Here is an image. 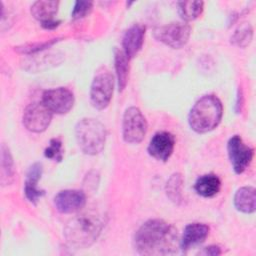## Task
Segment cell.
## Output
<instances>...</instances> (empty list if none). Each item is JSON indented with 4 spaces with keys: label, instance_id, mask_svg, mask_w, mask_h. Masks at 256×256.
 <instances>
[{
    "label": "cell",
    "instance_id": "6da1fadb",
    "mask_svg": "<svg viewBox=\"0 0 256 256\" xmlns=\"http://www.w3.org/2000/svg\"><path fill=\"white\" fill-rule=\"evenodd\" d=\"M136 250L143 255H170L177 253L180 246L177 230L159 219L144 223L135 234Z\"/></svg>",
    "mask_w": 256,
    "mask_h": 256
},
{
    "label": "cell",
    "instance_id": "7a4b0ae2",
    "mask_svg": "<svg viewBox=\"0 0 256 256\" xmlns=\"http://www.w3.org/2000/svg\"><path fill=\"white\" fill-rule=\"evenodd\" d=\"M104 227L103 217L96 213L82 214L68 223L64 236L68 244L76 249L91 246L99 237Z\"/></svg>",
    "mask_w": 256,
    "mask_h": 256
},
{
    "label": "cell",
    "instance_id": "3957f363",
    "mask_svg": "<svg viewBox=\"0 0 256 256\" xmlns=\"http://www.w3.org/2000/svg\"><path fill=\"white\" fill-rule=\"evenodd\" d=\"M222 116L221 101L214 95H206L192 107L189 114V125L197 133H207L220 124Z\"/></svg>",
    "mask_w": 256,
    "mask_h": 256
},
{
    "label": "cell",
    "instance_id": "277c9868",
    "mask_svg": "<svg viewBox=\"0 0 256 256\" xmlns=\"http://www.w3.org/2000/svg\"><path fill=\"white\" fill-rule=\"evenodd\" d=\"M77 143L83 153L97 155L102 152L106 142V128L98 120L82 119L75 128Z\"/></svg>",
    "mask_w": 256,
    "mask_h": 256
},
{
    "label": "cell",
    "instance_id": "5b68a950",
    "mask_svg": "<svg viewBox=\"0 0 256 256\" xmlns=\"http://www.w3.org/2000/svg\"><path fill=\"white\" fill-rule=\"evenodd\" d=\"M147 121L136 107L128 108L123 117V138L130 144L140 143L147 133Z\"/></svg>",
    "mask_w": 256,
    "mask_h": 256
},
{
    "label": "cell",
    "instance_id": "8992f818",
    "mask_svg": "<svg viewBox=\"0 0 256 256\" xmlns=\"http://www.w3.org/2000/svg\"><path fill=\"white\" fill-rule=\"evenodd\" d=\"M191 35V27L184 22H174L155 30V38L164 44L180 49L185 46Z\"/></svg>",
    "mask_w": 256,
    "mask_h": 256
},
{
    "label": "cell",
    "instance_id": "52a82bcc",
    "mask_svg": "<svg viewBox=\"0 0 256 256\" xmlns=\"http://www.w3.org/2000/svg\"><path fill=\"white\" fill-rule=\"evenodd\" d=\"M114 78L109 72H100L92 82L90 99L94 108L103 110L108 107L113 96Z\"/></svg>",
    "mask_w": 256,
    "mask_h": 256
},
{
    "label": "cell",
    "instance_id": "ba28073f",
    "mask_svg": "<svg viewBox=\"0 0 256 256\" xmlns=\"http://www.w3.org/2000/svg\"><path fill=\"white\" fill-rule=\"evenodd\" d=\"M52 120L51 110L42 103L30 104L24 111L23 124L31 132H44Z\"/></svg>",
    "mask_w": 256,
    "mask_h": 256
},
{
    "label": "cell",
    "instance_id": "9c48e42d",
    "mask_svg": "<svg viewBox=\"0 0 256 256\" xmlns=\"http://www.w3.org/2000/svg\"><path fill=\"white\" fill-rule=\"evenodd\" d=\"M228 155L234 171L237 174H241L250 165L254 156V150L244 144L242 139L236 135L228 142Z\"/></svg>",
    "mask_w": 256,
    "mask_h": 256
},
{
    "label": "cell",
    "instance_id": "30bf717a",
    "mask_svg": "<svg viewBox=\"0 0 256 256\" xmlns=\"http://www.w3.org/2000/svg\"><path fill=\"white\" fill-rule=\"evenodd\" d=\"M52 113L66 114L74 106V95L67 88H56L47 90L43 94L42 101Z\"/></svg>",
    "mask_w": 256,
    "mask_h": 256
},
{
    "label": "cell",
    "instance_id": "8fae6325",
    "mask_svg": "<svg viewBox=\"0 0 256 256\" xmlns=\"http://www.w3.org/2000/svg\"><path fill=\"white\" fill-rule=\"evenodd\" d=\"M56 209L64 214L81 210L86 204V195L80 190H65L58 193L54 199Z\"/></svg>",
    "mask_w": 256,
    "mask_h": 256
},
{
    "label": "cell",
    "instance_id": "7c38bea8",
    "mask_svg": "<svg viewBox=\"0 0 256 256\" xmlns=\"http://www.w3.org/2000/svg\"><path fill=\"white\" fill-rule=\"evenodd\" d=\"M175 146V138L171 133L159 132L151 139L148 152L159 161H167L173 153Z\"/></svg>",
    "mask_w": 256,
    "mask_h": 256
},
{
    "label": "cell",
    "instance_id": "4fadbf2b",
    "mask_svg": "<svg viewBox=\"0 0 256 256\" xmlns=\"http://www.w3.org/2000/svg\"><path fill=\"white\" fill-rule=\"evenodd\" d=\"M145 37V27L142 25H133L129 28L123 37V49L128 59L134 58L141 50Z\"/></svg>",
    "mask_w": 256,
    "mask_h": 256
},
{
    "label": "cell",
    "instance_id": "5bb4252c",
    "mask_svg": "<svg viewBox=\"0 0 256 256\" xmlns=\"http://www.w3.org/2000/svg\"><path fill=\"white\" fill-rule=\"evenodd\" d=\"M209 235V227L202 223H193L186 226L182 239L180 241L181 248L186 251L191 247L203 243Z\"/></svg>",
    "mask_w": 256,
    "mask_h": 256
},
{
    "label": "cell",
    "instance_id": "9a60e30c",
    "mask_svg": "<svg viewBox=\"0 0 256 256\" xmlns=\"http://www.w3.org/2000/svg\"><path fill=\"white\" fill-rule=\"evenodd\" d=\"M42 172V165L40 163H35L29 168V171L27 173V178L25 182V195L27 199L33 204H36L38 200L45 194L43 190H40L38 188V182L41 179Z\"/></svg>",
    "mask_w": 256,
    "mask_h": 256
},
{
    "label": "cell",
    "instance_id": "2e32d148",
    "mask_svg": "<svg viewBox=\"0 0 256 256\" xmlns=\"http://www.w3.org/2000/svg\"><path fill=\"white\" fill-rule=\"evenodd\" d=\"M59 8V1L55 0H42L35 2L31 7V13L35 19L41 22L44 26L51 23L54 20V16L57 14Z\"/></svg>",
    "mask_w": 256,
    "mask_h": 256
},
{
    "label": "cell",
    "instance_id": "e0dca14e",
    "mask_svg": "<svg viewBox=\"0 0 256 256\" xmlns=\"http://www.w3.org/2000/svg\"><path fill=\"white\" fill-rule=\"evenodd\" d=\"M234 204L237 210L251 214L256 208V193L253 187H242L240 188L234 197Z\"/></svg>",
    "mask_w": 256,
    "mask_h": 256
},
{
    "label": "cell",
    "instance_id": "ac0fdd59",
    "mask_svg": "<svg viewBox=\"0 0 256 256\" xmlns=\"http://www.w3.org/2000/svg\"><path fill=\"white\" fill-rule=\"evenodd\" d=\"M221 189V181L218 176L214 174H207L201 176L195 183L196 192L205 198L214 197Z\"/></svg>",
    "mask_w": 256,
    "mask_h": 256
},
{
    "label": "cell",
    "instance_id": "d6986e66",
    "mask_svg": "<svg viewBox=\"0 0 256 256\" xmlns=\"http://www.w3.org/2000/svg\"><path fill=\"white\" fill-rule=\"evenodd\" d=\"M115 67L118 78L119 91H123L127 86L129 76V59L123 51H115Z\"/></svg>",
    "mask_w": 256,
    "mask_h": 256
},
{
    "label": "cell",
    "instance_id": "ffe728a7",
    "mask_svg": "<svg viewBox=\"0 0 256 256\" xmlns=\"http://www.w3.org/2000/svg\"><path fill=\"white\" fill-rule=\"evenodd\" d=\"M14 179V163L9 149L2 144L1 146V183L9 185Z\"/></svg>",
    "mask_w": 256,
    "mask_h": 256
},
{
    "label": "cell",
    "instance_id": "44dd1931",
    "mask_svg": "<svg viewBox=\"0 0 256 256\" xmlns=\"http://www.w3.org/2000/svg\"><path fill=\"white\" fill-rule=\"evenodd\" d=\"M204 3L202 1H181L178 3L179 14L185 21H193L203 12Z\"/></svg>",
    "mask_w": 256,
    "mask_h": 256
},
{
    "label": "cell",
    "instance_id": "7402d4cb",
    "mask_svg": "<svg viewBox=\"0 0 256 256\" xmlns=\"http://www.w3.org/2000/svg\"><path fill=\"white\" fill-rule=\"evenodd\" d=\"M182 187L183 178L181 174H174L168 180L166 185L167 196L174 203H179L182 201Z\"/></svg>",
    "mask_w": 256,
    "mask_h": 256
},
{
    "label": "cell",
    "instance_id": "603a6c76",
    "mask_svg": "<svg viewBox=\"0 0 256 256\" xmlns=\"http://www.w3.org/2000/svg\"><path fill=\"white\" fill-rule=\"evenodd\" d=\"M252 37H253L252 27L249 24L243 25L233 35L232 42L239 47H246L252 41Z\"/></svg>",
    "mask_w": 256,
    "mask_h": 256
},
{
    "label": "cell",
    "instance_id": "cb8c5ba5",
    "mask_svg": "<svg viewBox=\"0 0 256 256\" xmlns=\"http://www.w3.org/2000/svg\"><path fill=\"white\" fill-rule=\"evenodd\" d=\"M45 156L51 160L60 162L63 159L62 142L60 139H52L45 150Z\"/></svg>",
    "mask_w": 256,
    "mask_h": 256
},
{
    "label": "cell",
    "instance_id": "d4e9b609",
    "mask_svg": "<svg viewBox=\"0 0 256 256\" xmlns=\"http://www.w3.org/2000/svg\"><path fill=\"white\" fill-rule=\"evenodd\" d=\"M93 8V2L91 1H77L72 11V17L74 19H81L87 16Z\"/></svg>",
    "mask_w": 256,
    "mask_h": 256
},
{
    "label": "cell",
    "instance_id": "484cf974",
    "mask_svg": "<svg viewBox=\"0 0 256 256\" xmlns=\"http://www.w3.org/2000/svg\"><path fill=\"white\" fill-rule=\"evenodd\" d=\"M56 40L53 41H49V42H44V43H39V44H32V45H28V46H23V47H17V51L21 52V53H27V54H31V53H35L41 50H44L50 46H52L54 43H56Z\"/></svg>",
    "mask_w": 256,
    "mask_h": 256
},
{
    "label": "cell",
    "instance_id": "4316f807",
    "mask_svg": "<svg viewBox=\"0 0 256 256\" xmlns=\"http://www.w3.org/2000/svg\"><path fill=\"white\" fill-rule=\"evenodd\" d=\"M203 253L206 255H219V254H221V250L217 246H209V247L205 248Z\"/></svg>",
    "mask_w": 256,
    "mask_h": 256
}]
</instances>
